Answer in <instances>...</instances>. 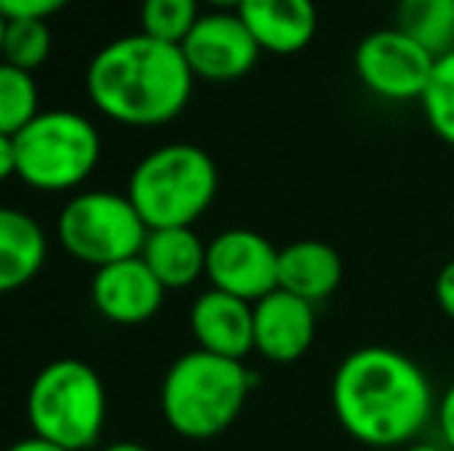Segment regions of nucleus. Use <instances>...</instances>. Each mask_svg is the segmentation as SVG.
Segmentation results:
<instances>
[{"label":"nucleus","instance_id":"obj_1","mask_svg":"<svg viewBox=\"0 0 454 451\" xmlns=\"http://www.w3.org/2000/svg\"><path fill=\"white\" fill-rule=\"evenodd\" d=\"M430 374L393 346H359L337 365L331 405L337 424L371 448H402L436 421Z\"/></svg>","mask_w":454,"mask_h":451},{"label":"nucleus","instance_id":"obj_2","mask_svg":"<svg viewBox=\"0 0 454 451\" xmlns=\"http://www.w3.org/2000/svg\"><path fill=\"white\" fill-rule=\"evenodd\" d=\"M93 109L124 127H164L192 99L195 74L176 43L143 31L106 43L87 66Z\"/></svg>","mask_w":454,"mask_h":451},{"label":"nucleus","instance_id":"obj_3","mask_svg":"<svg viewBox=\"0 0 454 451\" xmlns=\"http://www.w3.org/2000/svg\"><path fill=\"white\" fill-rule=\"evenodd\" d=\"M254 390L245 362L189 349L168 368L161 380V415L176 436L192 442L226 433Z\"/></svg>","mask_w":454,"mask_h":451},{"label":"nucleus","instance_id":"obj_4","mask_svg":"<svg viewBox=\"0 0 454 451\" xmlns=\"http://www.w3.org/2000/svg\"><path fill=\"white\" fill-rule=\"evenodd\" d=\"M220 192L216 161L192 143L149 152L127 180V198L149 229L195 226Z\"/></svg>","mask_w":454,"mask_h":451},{"label":"nucleus","instance_id":"obj_5","mask_svg":"<svg viewBox=\"0 0 454 451\" xmlns=\"http://www.w3.org/2000/svg\"><path fill=\"white\" fill-rule=\"evenodd\" d=\"M106 384L81 359H56L35 374L25 399V415L35 436L66 451H90L106 430Z\"/></svg>","mask_w":454,"mask_h":451},{"label":"nucleus","instance_id":"obj_6","mask_svg":"<svg viewBox=\"0 0 454 451\" xmlns=\"http://www.w3.org/2000/svg\"><path fill=\"white\" fill-rule=\"evenodd\" d=\"M16 176L37 192H72L93 176L102 155L99 130L87 114L41 112L16 136Z\"/></svg>","mask_w":454,"mask_h":451},{"label":"nucleus","instance_id":"obj_7","mask_svg":"<svg viewBox=\"0 0 454 451\" xmlns=\"http://www.w3.org/2000/svg\"><path fill=\"white\" fill-rule=\"evenodd\" d=\"M149 226L127 195L93 189L66 201L56 217V238L78 263L102 269L118 260L139 257Z\"/></svg>","mask_w":454,"mask_h":451},{"label":"nucleus","instance_id":"obj_8","mask_svg":"<svg viewBox=\"0 0 454 451\" xmlns=\"http://www.w3.org/2000/svg\"><path fill=\"white\" fill-rule=\"evenodd\" d=\"M436 56L402 28H377L356 43V78L383 103H420L430 84Z\"/></svg>","mask_w":454,"mask_h":451},{"label":"nucleus","instance_id":"obj_9","mask_svg":"<svg viewBox=\"0 0 454 451\" xmlns=\"http://www.w3.org/2000/svg\"><path fill=\"white\" fill-rule=\"evenodd\" d=\"M278 251L254 229H226L207 241L204 278L210 288L257 303L278 288Z\"/></svg>","mask_w":454,"mask_h":451},{"label":"nucleus","instance_id":"obj_10","mask_svg":"<svg viewBox=\"0 0 454 451\" xmlns=\"http://www.w3.org/2000/svg\"><path fill=\"white\" fill-rule=\"evenodd\" d=\"M180 50L195 81L210 84H229L251 74L263 53L239 12H201Z\"/></svg>","mask_w":454,"mask_h":451},{"label":"nucleus","instance_id":"obj_11","mask_svg":"<svg viewBox=\"0 0 454 451\" xmlns=\"http://www.w3.org/2000/svg\"><path fill=\"white\" fill-rule=\"evenodd\" d=\"M164 288L143 257L118 260L93 272L90 300L96 313L112 325H145L164 303Z\"/></svg>","mask_w":454,"mask_h":451},{"label":"nucleus","instance_id":"obj_12","mask_svg":"<svg viewBox=\"0 0 454 451\" xmlns=\"http://www.w3.org/2000/svg\"><path fill=\"white\" fill-rule=\"evenodd\" d=\"M316 340V303L275 288L254 303V353L272 365L303 359Z\"/></svg>","mask_w":454,"mask_h":451},{"label":"nucleus","instance_id":"obj_13","mask_svg":"<svg viewBox=\"0 0 454 451\" xmlns=\"http://www.w3.org/2000/svg\"><path fill=\"white\" fill-rule=\"evenodd\" d=\"M189 328L198 349L245 362L254 353V303L207 288L189 309Z\"/></svg>","mask_w":454,"mask_h":451},{"label":"nucleus","instance_id":"obj_14","mask_svg":"<svg viewBox=\"0 0 454 451\" xmlns=\"http://www.w3.org/2000/svg\"><path fill=\"white\" fill-rule=\"evenodd\" d=\"M241 22L254 35L263 53H303L318 31L316 0H241Z\"/></svg>","mask_w":454,"mask_h":451},{"label":"nucleus","instance_id":"obj_15","mask_svg":"<svg viewBox=\"0 0 454 451\" xmlns=\"http://www.w3.org/2000/svg\"><path fill=\"white\" fill-rule=\"evenodd\" d=\"M343 260L322 238H300L278 251V288L309 303H322L340 288Z\"/></svg>","mask_w":454,"mask_h":451},{"label":"nucleus","instance_id":"obj_16","mask_svg":"<svg viewBox=\"0 0 454 451\" xmlns=\"http://www.w3.org/2000/svg\"><path fill=\"white\" fill-rule=\"evenodd\" d=\"M155 278L168 291L192 288L204 276L207 266V241L192 226H174V229H149L145 245L139 251Z\"/></svg>","mask_w":454,"mask_h":451},{"label":"nucleus","instance_id":"obj_17","mask_svg":"<svg viewBox=\"0 0 454 451\" xmlns=\"http://www.w3.org/2000/svg\"><path fill=\"white\" fill-rule=\"evenodd\" d=\"M47 263V235L41 223L16 207H0V294L25 288Z\"/></svg>","mask_w":454,"mask_h":451},{"label":"nucleus","instance_id":"obj_18","mask_svg":"<svg viewBox=\"0 0 454 451\" xmlns=\"http://www.w3.org/2000/svg\"><path fill=\"white\" fill-rule=\"evenodd\" d=\"M395 28L439 59L454 50V0H399Z\"/></svg>","mask_w":454,"mask_h":451},{"label":"nucleus","instance_id":"obj_19","mask_svg":"<svg viewBox=\"0 0 454 451\" xmlns=\"http://www.w3.org/2000/svg\"><path fill=\"white\" fill-rule=\"evenodd\" d=\"M41 114V90L31 72L0 59V133L16 136Z\"/></svg>","mask_w":454,"mask_h":451},{"label":"nucleus","instance_id":"obj_20","mask_svg":"<svg viewBox=\"0 0 454 451\" xmlns=\"http://www.w3.org/2000/svg\"><path fill=\"white\" fill-rule=\"evenodd\" d=\"M53 53V35L47 19H6L4 62L35 74Z\"/></svg>","mask_w":454,"mask_h":451},{"label":"nucleus","instance_id":"obj_21","mask_svg":"<svg viewBox=\"0 0 454 451\" xmlns=\"http://www.w3.org/2000/svg\"><path fill=\"white\" fill-rule=\"evenodd\" d=\"M198 19H201V0H143L139 6V25H143L139 31L176 47L189 37Z\"/></svg>","mask_w":454,"mask_h":451},{"label":"nucleus","instance_id":"obj_22","mask_svg":"<svg viewBox=\"0 0 454 451\" xmlns=\"http://www.w3.org/2000/svg\"><path fill=\"white\" fill-rule=\"evenodd\" d=\"M420 109L430 130L454 149V50L439 56L433 66L430 84L420 97Z\"/></svg>","mask_w":454,"mask_h":451},{"label":"nucleus","instance_id":"obj_23","mask_svg":"<svg viewBox=\"0 0 454 451\" xmlns=\"http://www.w3.org/2000/svg\"><path fill=\"white\" fill-rule=\"evenodd\" d=\"M72 0H0V16L4 19H50Z\"/></svg>","mask_w":454,"mask_h":451},{"label":"nucleus","instance_id":"obj_24","mask_svg":"<svg viewBox=\"0 0 454 451\" xmlns=\"http://www.w3.org/2000/svg\"><path fill=\"white\" fill-rule=\"evenodd\" d=\"M436 427H439V439L449 446V451H454V384L436 402Z\"/></svg>","mask_w":454,"mask_h":451},{"label":"nucleus","instance_id":"obj_25","mask_svg":"<svg viewBox=\"0 0 454 451\" xmlns=\"http://www.w3.org/2000/svg\"><path fill=\"white\" fill-rule=\"evenodd\" d=\"M436 303L445 319L454 322V260H449L436 276Z\"/></svg>","mask_w":454,"mask_h":451},{"label":"nucleus","instance_id":"obj_26","mask_svg":"<svg viewBox=\"0 0 454 451\" xmlns=\"http://www.w3.org/2000/svg\"><path fill=\"white\" fill-rule=\"evenodd\" d=\"M16 176V139L0 133V183Z\"/></svg>","mask_w":454,"mask_h":451},{"label":"nucleus","instance_id":"obj_27","mask_svg":"<svg viewBox=\"0 0 454 451\" xmlns=\"http://www.w3.org/2000/svg\"><path fill=\"white\" fill-rule=\"evenodd\" d=\"M6 451H66L62 446H56V442H50V439H43V436H25V439H19V442H12Z\"/></svg>","mask_w":454,"mask_h":451},{"label":"nucleus","instance_id":"obj_28","mask_svg":"<svg viewBox=\"0 0 454 451\" xmlns=\"http://www.w3.org/2000/svg\"><path fill=\"white\" fill-rule=\"evenodd\" d=\"M399 451H449V446H445L442 439H414V442H408V446H402Z\"/></svg>","mask_w":454,"mask_h":451},{"label":"nucleus","instance_id":"obj_29","mask_svg":"<svg viewBox=\"0 0 454 451\" xmlns=\"http://www.w3.org/2000/svg\"><path fill=\"white\" fill-rule=\"evenodd\" d=\"M201 6H207L210 12H239L241 0H201Z\"/></svg>","mask_w":454,"mask_h":451},{"label":"nucleus","instance_id":"obj_30","mask_svg":"<svg viewBox=\"0 0 454 451\" xmlns=\"http://www.w3.org/2000/svg\"><path fill=\"white\" fill-rule=\"evenodd\" d=\"M96 451H149V448L139 446V442L121 439V442H108V446H102V448H96Z\"/></svg>","mask_w":454,"mask_h":451},{"label":"nucleus","instance_id":"obj_31","mask_svg":"<svg viewBox=\"0 0 454 451\" xmlns=\"http://www.w3.org/2000/svg\"><path fill=\"white\" fill-rule=\"evenodd\" d=\"M4 31H6V19L0 16V59H4Z\"/></svg>","mask_w":454,"mask_h":451},{"label":"nucleus","instance_id":"obj_32","mask_svg":"<svg viewBox=\"0 0 454 451\" xmlns=\"http://www.w3.org/2000/svg\"><path fill=\"white\" fill-rule=\"evenodd\" d=\"M395 4H399V0H395Z\"/></svg>","mask_w":454,"mask_h":451}]
</instances>
